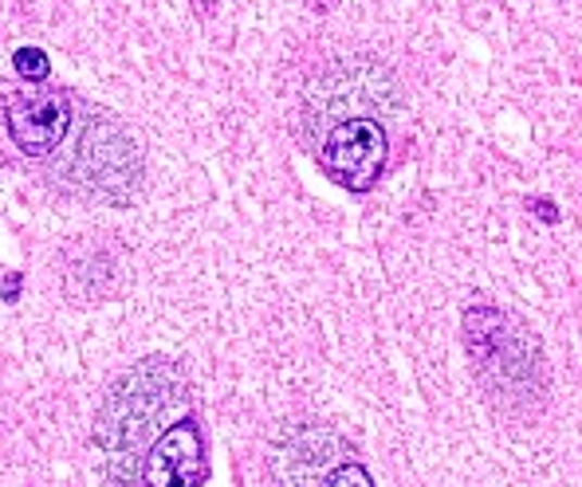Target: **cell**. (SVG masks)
Masks as SVG:
<instances>
[{
    "mask_svg": "<svg viewBox=\"0 0 582 487\" xmlns=\"http://www.w3.org/2000/svg\"><path fill=\"white\" fill-rule=\"evenodd\" d=\"M189 409L193 385L169 358H142L118 373L91 421V445L103 452L106 479L118 487L135 484L150 445L177 421H186Z\"/></svg>",
    "mask_w": 582,
    "mask_h": 487,
    "instance_id": "6da1fadb",
    "label": "cell"
},
{
    "mask_svg": "<svg viewBox=\"0 0 582 487\" xmlns=\"http://www.w3.org/2000/svg\"><path fill=\"white\" fill-rule=\"evenodd\" d=\"M465 354L472 366L480 394L489 397L504 416H535L547 405L552 370L540 334L516 311L499 303L477 299L460 319Z\"/></svg>",
    "mask_w": 582,
    "mask_h": 487,
    "instance_id": "7a4b0ae2",
    "label": "cell"
},
{
    "mask_svg": "<svg viewBox=\"0 0 582 487\" xmlns=\"http://www.w3.org/2000/svg\"><path fill=\"white\" fill-rule=\"evenodd\" d=\"M63 189H72L87 201L106 205H130L142 189V154L115 115L99 106H84V130L75 138L72 157L55 169Z\"/></svg>",
    "mask_w": 582,
    "mask_h": 487,
    "instance_id": "3957f363",
    "label": "cell"
},
{
    "mask_svg": "<svg viewBox=\"0 0 582 487\" xmlns=\"http://www.w3.org/2000/svg\"><path fill=\"white\" fill-rule=\"evenodd\" d=\"M397 106H402V94L385 63L370 55H343L327 63L303 91V134L315 145V138L331 130L334 123L378 118L382 111H397Z\"/></svg>",
    "mask_w": 582,
    "mask_h": 487,
    "instance_id": "277c9868",
    "label": "cell"
},
{
    "mask_svg": "<svg viewBox=\"0 0 582 487\" xmlns=\"http://www.w3.org/2000/svg\"><path fill=\"white\" fill-rule=\"evenodd\" d=\"M312 154L334 185L351 189V193H370L385 174L390 134L378 118H346L315 138Z\"/></svg>",
    "mask_w": 582,
    "mask_h": 487,
    "instance_id": "5b68a950",
    "label": "cell"
},
{
    "mask_svg": "<svg viewBox=\"0 0 582 487\" xmlns=\"http://www.w3.org/2000/svg\"><path fill=\"white\" fill-rule=\"evenodd\" d=\"M72 94L55 87H31V91L12 94L4 103V130L16 142V150L28 157H48L72 134Z\"/></svg>",
    "mask_w": 582,
    "mask_h": 487,
    "instance_id": "8992f818",
    "label": "cell"
},
{
    "mask_svg": "<svg viewBox=\"0 0 582 487\" xmlns=\"http://www.w3.org/2000/svg\"><path fill=\"white\" fill-rule=\"evenodd\" d=\"M201 476H205V440L189 416L157 436L138 467L142 487H198Z\"/></svg>",
    "mask_w": 582,
    "mask_h": 487,
    "instance_id": "52a82bcc",
    "label": "cell"
},
{
    "mask_svg": "<svg viewBox=\"0 0 582 487\" xmlns=\"http://www.w3.org/2000/svg\"><path fill=\"white\" fill-rule=\"evenodd\" d=\"M12 63H16V75L28 79V84H36V87L48 84V75H52V60H48L40 48H16Z\"/></svg>",
    "mask_w": 582,
    "mask_h": 487,
    "instance_id": "ba28073f",
    "label": "cell"
},
{
    "mask_svg": "<svg viewBox=\"0 0 582 487\" xmlns=\"http://www.w3.org/2000/svg\"><path fill=\"white\" fill-rule=\"evenodd\" d=\"M319 487H378L375 476L366 472V464H358V460H343V464H334L327 476H322Z\"/></svg>",
    "mask_w": 582,
    "mask_h": 487,
    "instance_id": "9c48e42d",
    "label": "cell"
},
{
    "mask_svg": "<svg viewBox=\"0 0 582 487\" xmlns=\"http://www.w3.org/2000/svg\"><path fill=\"white\" fill-rule=\"evenodd\" d=\"M540 217L543 220H555V205H552V201H540Z\"/></svg>",
    "mask_w": 582,
    "mask_h": 487,
    "instance_id": "30bf717a",
    "label": "cell"
},
{
    "mask_svg": "<svg viewBox=\"0 0 582 487\" xmlns=\"http://www.w3.org/2000/svg\"><path fill=\"white\" fill-rule=\"evenodd\" d=\"M198 4H201V9L208 12V9H213V4H217V0H198Z\"/></svg>",
    "mask_w": 582,
    "mask_h": 487,
    "instance_id": "8fae6325",
    "label": "cell"
}]
</instances>
